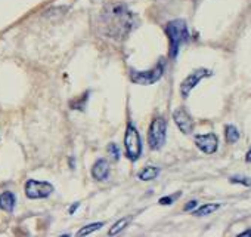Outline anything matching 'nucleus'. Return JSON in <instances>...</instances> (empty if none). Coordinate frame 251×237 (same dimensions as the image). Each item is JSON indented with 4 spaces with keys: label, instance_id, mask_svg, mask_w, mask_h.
<instances>
[{
    "label": "nucleus",
    "instance_id": "17",
    "mask_svg": "<svg viewBox=\"0 0 251 237\" xmlns=\"http://www.w3.org/2000/svg\"><path fill=\"white\" fill-rule=\"evenodd\" d=\"M229 181L232 184H244V185H251V179L245 177H230Z\"/></svg>",
    "mask_w": 251,
    "mask_h": 237
},
{
    "label": "nucleus",
    "instance_id": "9",
    "mask_svg": "<svg viewBox=\"0 0 251 237\" xmlns=\"http://www.w3.org/2000/svg\"><path fill=\"white\" fill-rule=\"evenodd\" d=\"M195 144L197 147L207 153V154H213L216 150H217V146H219V140H217V135L214 134H205V135H197L195 137Z\"/></svg>",
    "mask_w": 251,
    "mask_h": 237
},
{
    "label": "nucleus",
    "instance_id": "12",
    "mask_svg": "<svg viewBox=\"0 0 251 237\" xmlns=\"http://www.w3.org/2000/svg\"><path fill=\"white\" fill-rule=\"evenodd\" d=\"M220 207L219 203H207V205H202L200 206L198 209L194 210V215L195 216H205V215H211L213 212H216L217 209Z\"/></svg>",
    "mask_w": 251,
    "mask_h": 237
},
{
    "label": "nucleus",
    "instance_id": "20",
    "mask_svg": "<svg viewBox=\"0 0 251 237\" xmlns=\"http://www.w3.org/2000/svg\"><path fill=\"white\" fill-rule=\"evenodd\" d=\"M197 205H198V202H197V200H191V202L185 206V210H191V209L197 207Z\"/></svg>",
    "mask_w": 251,
    "mask_h": 237
},
{
    "label": "nucleus",
    "instance_id": "6",
    "mask_svg": "<svg viewBox=\"0 0 251 237\" xmlns=\"http://www.w3.org/2000/svg\"><path fill=\"white\" fill-rule=\"evenodd\" d=\"M53 191V185L46 181L28 179L25 184V194L28 199H46Z\"/></svg>",
    "mask_w": 251,
    "mask_h": 237
},
{
    "label": "nucleus",
    "instance_id": "2",
    "mask_svg": "<svg viewBox=\"0 0 251 237\" xmlns=\"http://www.w3.org/2000/svg\"><path fill=\"white\" fill-rule=\"evenodd\" d=\"M166 34L169 37V43H170V58H176L179 54V49L183 43L188 42L189 39V31H188V26L183 20H173L166 26Z\"/></svg>",
    "mask_w": 251,
    "mask_h": 237
},
{
    "label": "nucleus",
    "instance_id": "22",
    "mask_svg": "<svg viewBox=\"0 0 251 237\" xmlns=\"http://www.w3.org/2000/svg\"><path fill=\"white\" fill-rule=\"evenodd\" d=\"M242 236H251V230H247V231H244V233L239 234V237H242Z\"/></svg>",
    "mask_w": 251,
    "mask_h": 237
},
{
    "label": "nucleus",
    "instance_id": "15",
    "mask_svg": "<svg viewBox=\"0 0 251 237\" xmlns=\"http://www.w3.org/2000/svg\"><path fill=\"white\" fill-rule=\"evenodd\" d=\"M225 131H226V132H225V135H226V141H227L229 144H233V143H236V141L239 140V132H238V129H236L235 126L227 125Z\"/></svg>",
    "mask_w": 251,
    "mask_h": 237
},
{
    "label": "nucleus",
    "instance_id": "7",
    "mask_svg": "<svg viewBox=\"0 0 251 237\" xmlns=\"http://www.w3.org/2000/svg\"><path fill=\"white\" fill-rule=\"evenodd\" d=\"M213 73L210 71V70H205V68H198V70H195L194 73H191L183 82H182V85H180V93H182V96L183 98H188L189 96V93H191V90L204 79V77H208V76H211Z\"/></svg>",
    "mask_w": 251,
    "mask_h": 237
},
{
    "label": "nucleus",
    "instance_id": "14",
    "mask_svg": "<svg viewBox=\"0 0 251 237\" xmlns=\"http://www.w3.org/2000/svg\"><path fill=\"white\" fill-rule=\"evenodd\" d=\"M130 222V218H121V219H118L111 228H109V236H115V234H118L120 231H123L124 228H126V225H127Z\"/></svg>",
    "mask_w": 251,
    "mask_h": 237
},
{
    "label": "nucleus",
    "instance_id": "16",
    "mask_svg": "<svg viewBox=\"0 0 251 237\" xmlns=\"http://www.w3.org/2000/svg\"><path fill=\"white\" fill-rule=\"evenodd\" d=\"M102 225H103L102 222H93V224H89V225H86V227H81V228L75 233V236H77V237L87 236V234H90V233H93V231L99 230Z\"/></svg>",
    "mask_w": 251,
    "mask_h": 237
},
{
    "label": "nucleus",
    "instance_id": "3",
    "mask_svg": "<svg viewBox=\"0 0 251 237\" xmlns=\"http://www.w3.org/2000/svg\"><path fill=\"white\" fill-rule=\"evenodd\" d=\"M124 147H126V154L130 160H138L142 154V141L139 137L138 129L129 123L127 129H126V135H124Z\"/></svg>",
    "mask_w": 251,
    "mask_h": 237
},
{
    "label": "nucleus",
    "instance_id": "8",
    "mask_svg": "<svg viewBox=\"0 0 251 237\" xmlns=\"http://www.w3.org/2000/svg\"><path fill=\"white\" fill-rule=\"evenodd\" d=\"M173 120H175V123L177 125V128L183 134L189 135L194 131V120H192V117L189 116V113L183 107L175 110V113H173Z\"/></svg>",
    "mask_w": 251,
    "mask_h": 237
},
{
    "label": "nucleus",
    "instance_id": "19",
    "mask_svg": "<svg viewBox=\"0 0 251 237\" xmlns=\"http://www.w3.org/2000/svg\"><path fill=\"white\" fill-rule=\"evenodd\" d=\"M175 200V196H169V197H163L160 199V205H172Z\"/></svg>",
    "mask_w": 251,
    "mask_h": 237
},
{
    "label": "nucleus",
    "instance_id": "13",
    "mask_svg": "<svg viewBox=\"0 0 251 237\" xmlns=\"http://www.w3.org/2000/svg\"><path fill=\"white\" fill-rule=\"evenodd\" d=\"M160 174V169L155 168V166H147L144 168V171L139 172V179L142 181H151V179H155Z\"/></svg>",
    "mask_w": 251,
    "mask_h": 237
},
{
    "label": "nucleus",
    "instance_id": "5",
    "mask_svg": "<svg viewBox=\"0 0 251 237\" xmlns=\"http://www.w3.org/2000/svg\"><path fill=\"white\" fill-rule=\"evenodd\" d=\"M164 73V67L163 64L160 62L158 65H155L154 68L151 70H147V71H136V70H130V80L136 85H144V86H148V85H152L155 82H158L161 79Z\"/></svg>",
    "mask_w": 251,
    "mask_h": 237
},
{
    "label": "nucleus",
    "instance_id": "1",
    "mask_svg": "<svg viewBox=\"0 0 251 237\" xmlns=\"http://www.w3.org/2000/svg\"><path fill=\"white\" fill-rule=\"evenodd\" d=\"M135 27V17L124 5H109L100 14V29L111 39H124Z\"/></svg>",
    "mask_w": 251,
    "mask_h": 237
},
{
    "label": "nucleus",
    "instance_id": "21",
    "mask_svg": "<svg viewBox=\"0 0 251 237\" xmlns=\"http://www.w3.org/2000/svg\"><path fill=\"white\" fill-rule=\"evenodd\" d=\"M245 160H247L248 163H251V148H250V151L247 153V156H245Z\"/></svg>",
    "mask_w": 251,
    "mask_h": 237
},
{
    "label": "nucleus",
    "instance_id": "23",
    "mask_svg": "<svg viewBox=\"0 0 251 237\" xmlns=\"http://www.w3.org/2000/svg\"><path fill=\"white\" fill-rule=\"evenodd\" d=\"M77 206H78V205H77V203H75V205H74V206H73V207H71V209H70V213H73V212H74V210H75V207H77Z\"/></svg>",
    "mask_w": 251,
    "mask_h": 237
},
{
    "label": "nucleus",
    "instance_id": "10",
    "mask_svg": "<svg viewBox=\"0 0 251 237\" xmlns=\"http://www.w3.org/2000/svg\"><path fill=\"white\" fill-rule=\"evenodd\" d=\"M108 175H109L108 162L103 160V159H99V160L93 165V168H92V177H93L95 179H98V181H103V179L108 178Z\"/></svg>",
    "mask_w": 251,
    "mask_h": 237
},
{
    "label": "nucleus",
    "instance_id": "18",
    "mask_svg": "<svg viewBox=\"0 0 251 237\" xmlns=\"http://www.w3.org/2000/svg\"><path fill=\"white\" fill-rule=\"evenodd\" d=\"M108 151H109V154H111V157L114 160H118L120 159V151H118V147L115 144H109L108 146Z\"/></svg>",
    "mask_w": 251,
    "mask_h": 237
},
{
    "label": "nucleus",
    "instance_id": "4",
    "mask_svg": "<svg viewBox=\"0 0 251 237\" xmlns=\"http://www.w3.org/2000/svg\"><path fill=\"white\" fill-rule=\"evenodd\" d=\"M167 122L164 117H157L152 120L148 132V144L152 150H160L166 143Z\"/></svg>",
    "mask_w": 251,
    "mask_h": 237
},
{
    "label": "nucleus",
    "instance_id": "11",
    "mask_svg": "<svg viewBox=\"0 0 251 237\" xmlns=\"http://www.w3.org/2000/svg\"><path fill=\"white\" fill-rule=\"evenodd\" d=\"M15 203H17V199H15V194L11 193V191H3L0 194V207L6 212H12L14 207H15Z\"/></svg>",
    "mask_w": 251,
    "mask_h": 237
}]
</instances>
